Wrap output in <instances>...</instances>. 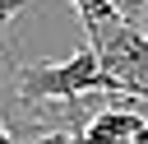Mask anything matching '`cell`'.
I'll return each instance as SVG.
<instances>
[{
    "label": "cell",
    "instance_id": "1",
    "mask_svg": "<svg viewBox=\"0 0 148 144\" xmlns=\"http://www.w3.org/2000/svg\"><path fill=\"white\" fill-rule=\"evenodd\" d=\"M97 65L120 84L130 102H148V37L111 0H74Z\"/></svg>",
    "mask_w": 148,
    "mask_h": 144
},
{
    "label": "cell",
    "instance_id": "2",
    "mask_svg": "<svg viewBox=\"0 0 148 144\" xmlns=\"http://www.w3.org/2000/svg\"><path fill=\"white\" fill-rule=\"evenodd\" d=\"M18 102H42V98H56V102H79L88 93H111V98H125L120 84L97 65L92 46H79L69 60L60 65H18Z\"/></svg>",
    "mask_w": 148,
    "mask_h": 144
},
{
    "label": "cell",
    "instance_id": "3",
    "mask_svg": "<svg viewBox=\"0 0 148 144\" xmlns=\"http://www.w3.org/2000/svg\"><path fill=\"white\" fill-rule=\"evenodd\" d=\"M143 125H148V121H143L134 107H125L120 98H111L106 107L92 111V121H88L83 130H74V144H130Z\"/></svg>",
    "mask_w": 148,
    "mask_h": 144
},
{
    "label": "cell",
    "instance_id": "4",
    "mask_svg": "<svg viewBox=\"0 0 148 144\" xmlns=\"http://www.w3.org/2000/svg\"><path fill=\"white\" fill-rule=\"evenodd\" d=\"M111 5H116L134 28H148V0H111Z\"/></svg>",
    "mask_w": 148,
    "mask_h": 144
},
{
    "label": "cell",
    "instance_id": "5",
    "mask_svg": "<svg viewBox=\"0 0 148 144\" xmlns=\"http://www.w3.org/2000/svg\"><path fill=\"white\" fill-rule=\"evenodd\" d=\"M23 5H28V0H0V37H5V28H9V19H14V14L23 9Z\"/></svg>",
    "mask_w": 148,
    "mask_h": 144
},
{
    "label": "cell",
    "instance_id": "6",
    "mask_svg": "<svg viewBox=\"0 0 148 144\" xmlns=\"http://www.w3.org/2000/svg\"><path fill=\"white\" fill-rule=\"evenodd\" d=\"M0 144H18V139L9 135V125H5V121H0Z\"/></svg>",
    "mask_w": 148,
    "mask_h": 144
},
{
    "label": "cell",
    "instance_id": "7",
    "mask_svg": "<svg viewBox=\"0 0 148 144\" xmlns=\"http://www.w3.org/2000/svg\"><path fill=\"white\" fill-rule=\"evenodd\" d=\"M130 144H148V125H143V130H139V135H134Z\"/></svg>",
    "mask_w": 148,
    "mask_h": 144
}]
</instances>
